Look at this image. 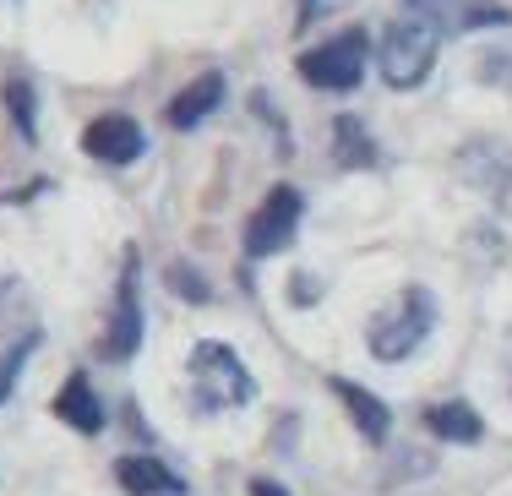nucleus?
Here are the masks:
<instances>
[{"label":"nucleus","instance_id":"f257e3e1","mask_svg":"<svg viewBox=\"0 0 512 496\" xmlns=\"http://www.w3.org/2000/svg\"><path fill=\"white\" fill-rule=\"evenodd\" d=\"M431 328H436V295H431L425 284H404V289H398V295L371 317V328H365V344H371L376 360L398 366V360H409L414 349L431 338Z\"/></svg>","mask_w":512,"mask_h":496},{"label":"nucleus","instance_id":"f03ea898","mask_svg":"<svg viewBox=\"0 0 512 496\" xmlns=\"http://www.w3.org/2000/svg\"><path fill=\"white\" fill-rule=\"evenodd\" d=\"M191 387H197V404L202 409H240L256 398V382L251 371L240 366V355L218 338H202L191 349Z\"/></svg>","mask_w":512,"mask_h":496},{"label":"nucleus","instance_id":"7ed1b4c3","mask_svg":"<svg viewBox=\"0 0 512 496\" xmlns=\"http://www.w3.org/2000/svg\"><path fill=\"white\" fill-rule=\"evenodd\" d=\"M436 50H442V33L431 22L409 17V22H393L382 33V50H376V66H382L387 88H420L436 66Z\"/></svg>","mask_w":512,"mask_h":496},{"label":"nucleus","instance_id":"20e7f679","mask_svg":"<svg viewBox=\"0 0 512 496\" xmlns=\"http://www.w3.org/2000/svg\"><path fill=\"white\" fill-rule=\"evenodd\" d=\"M365 60H371V39L360 28H349V33H338V39H327V44L300 55V77L322 93H349V88H360Z\"/></svg>","mask_w":512,"mask_h":496},{"label":"nucleus","instance_id":"39448f33","mask_svg":"<svg viewBox=\"0 0 512 496\" xmlns=\"http://www.w3.org/2000/svg\"><path fill=\"white\" fill-rule=\"evenodd\" d=\"M300 219H306V197L295 186H273L262 197V208L246 219V257H278L295 240Z\"/></svg>","mask_w":512,"mask_h":496},{"label":"nucleus","instance_id":"423d86ee","mask_svg":"<svg viewBox=\"0 0 512 496\" xmlns=\"http://www.w3.org/2000/svg\"><path fill=\"white\" fill-rule=\"evenodd\" d=\"M142 344V300H137V257H131L126 278H120V295H115V311H109V333L99 344L104 360H131Z\"/></svg>","mask_w":512,"mask_h":496},{"label":"nucleus","instance_id":"0eeeda50","mask_svg":"<svg viewBox=\"0 0 512 496\" xmlns=\"http://www.w3.org/2000/svg\"><path fill=\"white\" fill-rule=\"evenodd\" d=\"M142 148H148V137L131 115H99L82 131V153H93L99 164H131L142 159Z\"/></svg>","mask_w":512,"mask_h":496},{"label":"nucleus","instance_id":"6e6552de","mask_svg":"<svg viewBox=\"0 0 512 496\" xmlns=\"http://www.w3.org/2000/svg\"><path fill=\"white\" fill-rule=\"evenodd\" d=\"M115 480L126 496H180L186 491V480H180L164 458H148V453H126L115 464Z\"/></svg>","mask_w":512,"mask_h":496},{"label":"nucleus","instance_id":"1a4fd4ad","mask_svg":"<svg viewBox=\"0 0 512 496\" xmlns=\"http://www.w3.org/2000/svg\"><path fill=\"white\" fill-rule=\"evenodd\" d=\"M218 104H224V77H218V71H202V77H191L186 88L169 99L164 120H169L175 131H191V126H202V120L218 110Z\"/></svg>","mask_w":512,"mask_h":496},{"label":"nucleus","instance_id":"9d476101","mask_svg":"<svg viewBox=\"0 0 512 496\" xmlns=\"http://www.w3.org/2000/svg\"><path fill=\"white\" fill-rule=\"evenodd\" d=\"M333 393H338V404L349 409V420L360 426L365 442H387V431H393V409H387L371 387H360V382H349V377H333Z\"/></svg>","mask_w":512,"mask_h":496},{"label":"nucleus","instance_id":"9b49d317","mask_svg":"<svg viewBox=\"0 0 512 496\" xmlns=\"http://www.w3.org/2000/svg\"><path fill=\"white\" fill-rule=\"evenodd\" d=\"M55 415L66 420V426H77L82 437H99L104 431V404L93 398L88 377H66V387L55 393Z\"/></svg>","mask_w":512,"mask_h":496},{"label":"nucleus","instance_id":"f8f14e48","mask_svg":"<svg viewBox=\"0 0 512 496\" xmlns=\"http://www.w3.org/2000/svg\"><path fill=\"white\" fill-rule=\"evenodd\" d=\"M425 426H431V437H442V442H458V447H469V442H480V437H485V420H480V409H474V404H463V398H447V404H431V409H425Z\"/></svg>","mask_w":512,"mask_h":496},{"label":"nucleus","instance_id":"ddd939ff","mask_svg":"<svg viewBox=\"0 0 512 496\" xmlns=\"http://www.w3.org/2000/svg\"><path fill=\"white\" fill-rule=\"evenodd\" d=\"M333 159L344 169H376V142H371V131H365L355 115L333 120Z\"/></svg>","mask_w":512,"mask_h":496},{"label":"nucleus","instance_id":"4468645a","mask_svg":"<svg viewBox=\"0 0 512 496\" xmlns=\"http://www.w3.org/2000/svg\"><path fill=\"white\" fill-rule=\"evenodd\" d=\"M6 110L22 137H39V93H33L28 77H6Z\"/></svg>","mask_w":512,"mask_h":496},{"label":"nucleus","instance_id":"2eb2a0df","mask_svg":"<svg viewBox=\"0 0 512 496\" xmlns=\"http://www.w3.org/2000/svg\"><path fill=\"white\" fill-rule=\"evenodd\" d=\"M33 344H39V328L22 333L17 344H11L6 355H0V404L11 398V387H17V371H22V360H28V349H33Z\"/></svg>","mask_w":512,"mask_h":496},{"label":"nucleus","instance_id":"dca6fc26","mask_svg":"<svg viewBox=\"0 0 512 496\" xmlns=\"http://www.w3.org/2000/svg\"><path fill=\"white\" fill-rule=\"evenodd\" d=\"M404 6H409L420 22H431V28L442 33V28H458V11H463V0H404Z\"/></svg>","mask_w":512,"mask_h":496},{"label":"nucleus","instance_id":"f3484780","mask_svg":"<svg viewBox=\"0 0 512 496\" xmlns=\"http://www.w3.org/2000/svg\"><path fill=\"white\" fill-rule=\"evenodd\" d=\"M169 278H175V289H180V295H186V300H207V284H197V278H191L186 268H175Z\"/></svg>","mask_w":512,"mask_h":496},{"label":"nucleus","instance_id":"a211bd4d","mask_svg":"<svg viewBox=\"0 0 512 496\" xmlns=\"http://www.w3.org/2000/svg\"><path fill=\"white\" fill-rule=\"evenodd\" d=\"M251 496H289L278 480H251Z\"/></svg>","mask_w":512,"mask_h":496},{"label":"nucleus","instance_id":"6ab92c4d","mask_svg":"<svg viewBox=\"0 0 512 496\" xmlns=\"http://www.w3.org/2000/svg\"><path fill=\"white\" fill-rule=\"evenodd\" d=\"M496 202H502V213H507V219H512V175L502 180V186H496Z\"/></svg>","mask_w":512,"mask_h":496}]
</instances>
